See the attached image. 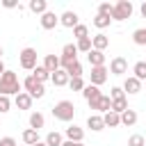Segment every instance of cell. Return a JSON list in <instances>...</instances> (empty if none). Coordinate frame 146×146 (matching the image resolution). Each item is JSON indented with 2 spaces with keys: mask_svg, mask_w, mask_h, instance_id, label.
Masks as SVG:
<instances>
[{
  "mask_svg": "<svg viewBox=\"0 0 146 146\" xmlns=\"http://www.w3.org/2000/svg\"><path fill=\"white\" fill-rule=\"evenodd\" d=\"M23 91V84L14 71H5L0 75V96H16Z\"/></svg>",
  "mask_w": 146,
  "mask_h": 146,
  "instance_id": "cell-1",
  "label": "cell"
},
{
  "mask_svg": "<svg viewBox=\"0 0 146 146\" xmlns=\"http://www.w3.org/2000/svg\"><path fill=\"white\" fill-rule=\"evenodd\" d=\"M52 116H55L57 121H64V123L73 121V116H75V105H73V100H59V103H55Z\"/></svg>",
  "mask_w": 146,
  "mask_h": 146,
  "instance_id": "cell-2",
  "label": "cell"
},
{
  "mask_svg": "<svg viewBox=\"0 0 146 146\" xmlns=\"http://www.w3.org/2000/svg\"><path fill=\"white\" fill-rule=\"evenodd\" d=\"M21 84H23L25 94H30L32 98H43V94H46V87H43V84H41V82H39L34 75H27V78H25Z\"/></svg>",
  "mask_w": 146,
  "mask_h": 146,
  "instance_id": "cell-3",
  "label": "cell"
},
{
  "mask_svg": "<svg viewBox=\"0 0 146 146\" xmlns=\"http://www.w3.org/2000/svg\"><path fill=\"white\" fill-rule=\"evenodd\" d=\"M132 2L130 0H119L116 5H114V9H112V21H128L130 16H132Z\"/></svg>",
  "mask_w": 146,
  "mask_h": 146,
  "instance_id": "cell-4",
  "label": "cell"
},
{
  "mask_svg": "<svg viewBox=\"0 0 146 146\" xmlns=\"http://www.w3.org/2000/svg\"><path fill=\"white\" fill-rule=\"evenodd\" d=\"M73 62H78V48H75V43H66L62 48V55H59V68L66 71Z\"/></svg>",
  "mask_w": 146,
  "mask_h": 146,
  "instance_id": "cell-5",
  "label": "cell"
},
{
  "mask_svg": "<svg viewBox=\"0 0 146 146\" xmlns=\"http://www.w3.org/2000/svg\"><path fill=\"white\" fill-rule=\"evenodd\" d=\"M18 64L25 71H34L36 68V50L34 48H23L21 55H18Z\"/></svg>",
  "mask_w": 146,
  "mask_h": 146,
  "instance_id": "cell-6",
  "label": "cell"
},
{
  "mask_svg": "<svg viewBox=\"0 0 146 146\" xmlns=\"http://www.w3.org/2000/svg\"><path fill=\"white\" fill-rule=\"evenodd\" d=\"M107 66H94L91 68V73H89V84H94V87H100L105 80H107Z\"/></svg>",
  "mask_w": 146,
  "mask_h": 146,
  "instance_id": "cell-7",
  "label": "cell"
},
{
  "mask_svg": "<svg viewBox=\"0 0 146 146\" xmlns=\"http://www.w3.org/2000/svg\"><path fill=\"white\" fill-rule=\"evenodd\" d=\"M89 107H91V110H96L98 114H105V112H110V110H112V100H110V96L100 94L96 100H89Z\"/></svg>",
  "mask_w": 146,
  "mask_h": 146,
  "instance_id": "cell-8",
  "label": "cell"
},
{
  "mask_svg": "<svg viewBox=\"0 0 146 146\" xmlns=\"http://www.w3.org/2000/svg\"><path fill=\"white\" fill-rule=\"evenodd\" d=\"M112 75H123V73H128V59L125 57H114L112 62H110V68H107Z\"/></svg>",
  "mask_w": 146,
  "mask_h": 146,
  "instance_id": "cell-9",
  "label": "cell"
},
{
  "mask_svg": "<svg viewBox=\"0 0 146 146\" xmlns=\"http://www.w3.org/2000/svg\"><path fill=\"white\" fill-rule=\"evenodd\" d=\"M39 23H41V27H43V30H55V27L59 25V16H57L55 11H50V9H48V11L39 18Z\"/></svg>",
  "mask_w": 146,
  "mask_h": 146,
  "instance_id": "cell-10",
  "label": "cell"
},
{
  "mask_svg": "<svg viewBox=\"0 0 146 146\" xmlns=\"http://www.w3.org/2000/svg\"><path fill=\"white\" fill-rule=\"evenodd\" d=\"M121 89H123V94H125V96H135V94H139V91H141V82H139L137 78H132V75H128Z\"/></svg>",
  "mask_w": 146,
  "mask_h": 146,
  "instance_id": "cell-11",
  "label": "cell"
},
{
  "mask_svg": "<svg viewBox=\"0 0 146 146\" xmlns=\"http://www.w3.org/2000/svg\"><path fill=\"white\" fill-rule=\"evenodd\" d=\"M64 135H66V139L68 141H78V144H82V139H84V130L80 128V125H68L66 130H64Z\"/></svg>",
  "mask_w": 146,
  "mask_h": 146,
  "instance_id": "cell-12",
  "label": "cell"
},
{
  "mask_svg": "<svg viewBox=\"0 0 146 146\" xmlns=\"http://www.w3.org/2000/svg\"><path fill=\"white\" fill-rule=\"evenodd\" d=\"M78 23H80V21H78V14L71 11V9H66V11L59 16V25H64V27H71V30H73Z\"/></svg>",
  "mask_w": 146,
  "mask_h": 146,
  "instance_id": "cell-13",
  "label": "cell"
},
{
  "mask_svg": "<svg viewBox=\"0 0 146 146\" xmlns=\"http://www.w3.org/2000/svg\"><path fill=\"white\" fill-rule=\"evenodd\" d=\"M110 46V36L107 34H103V32H98L96 36H91V48L94 50H100V52H105V48Z\"/></svg>",
  "mask_w": 146,
  "mask_h": 146,
  "instance_id": "cell-14",
  "label": "cell"
},
{
  "mask_svg": "<svg viewBox=\"0 0 146 146\" xmlns=\"http://www.w3.org/2000/svg\"><path fill=\"white\" fill-rule=\"evenodd\" d=\"M32 100H34V98H32L30 94H25V91H21V94L14 96V105H16L18 110H30V107H32Z\"/></svg>",
  "mask_w": 146,
  "mask_h": 146,
  "instance_id": "cell-15",
  "label": "cell"
},
{
  "mask_svg": "<svg viewBox=\"0 0 146 146\" xmlns=\"http://www.w3.org/2000/svg\"><path fill=\"white\" fill-rule=\"evenodd\" d=\"M87 128H91V132H100V130L105 128L103 114H89V116H87Z\"/></svg>",
  "mask_w": 146,
  "mask_h": 146,
  "instance_id": "cell-16",
  "label": "cell"
},
{
  "mask_svg": "<svg viewBox=\"0 0 146 146\" xmlns=\"http://www.w3.org/2000/svg\"><path fill=\"white\" fill-rule=\"evenodd\" d=\"M87 59H89V64H91V68L94 66H105V52H100V50H89L87 52Z\"/></svg>",
  "mask_w": 146,
  "mask_h": 146,
  "instance_id": "cell-17",
  "label": "cell"
},
{
  "mask_svg": "<svg viewBox=\"0 0 146 146\" xmlns=\"http://www.w3.org/2000/svg\"><path fill=\"white\" fill-rule=\"evenodd\" d=\"M41 66H43V68H46V71H48V73L52 75L55 71H59V57H57V55H46V57H43V64H41Z\"/></svg>",
  "mask_w": 146,
  "mask_h": 146,
  "instance_id": "cell-18",
  "label": "cell"
},
{
  "mask_svg": "<svg viewBox=\"0 0 146 146\" xmlns=\"http://www.w3.org/2000/svg\"><path fill=\"white\" fill-rule=\"evenodd\" d=\"M68 80H71V78H68V73H66L64 68H59V71H55V73L50 75V82H52L55 87H66Z\"/></svg>",
  "mask_w": 146,
  "mask_h": 146,
  "instance_id": "cell-19",
  "label": "cell"
},
{
  "mask_svg": "<svg viewBox=\"0 0 146 146\" xmlns=\"http://www.w3.org/2000/svg\"><path fill=\"white\" fill-rule=\"evenodd\" d=\"M43 125H46V116H43L41 112H32V114H30V128L39 132Z\"/></svg>",
  "mask_w": 146,
  "mask_h": 146,
  "instance_id": "cell-20",
  "label": "cell"
},
{
  "mask_svg": "<svg viewBox=\"0 0 146 146\" xmlns=\"http://www.w3.org/2000/svg\"><path fill=\"white\" fill-rule=\"evenodd\" d=\"M103 123H105V128H116V125H121V116L110 110V112L103 114Z\"/></svg>",
  "mask_w": 146,
  "mask_h": 146,
  "instance_id": "cell-21",
  "label": "cell"
},
{
  "mask_svg": "<svg viewBox=\"0 0 146 146\" xmlns=\"http://www.w3.org/2000/svg\"><path fill=\"white\" fill-rule=\"evenodd\" d=\"M27 7H30L32 14H39V16H43V14L48 11V2H46V0H30Z\"/></svg>",
  "mask_w": 146,
  "mask_h": 146,
  "instance_id": "cell-22",
  "label": "cell"
},
{
  "mask_svg": "<svg viewBox=\"0 0 146 146\" xmlns=\"http://www.w3.org/2000/svg\"><path fill=\"white\" fill-rule=\"evenodd\" d=\"M21 139H23L27 146H34L36 141H41V139H39V132H36V130H32V128H25V130H23V135H21Z\"/></svg>",
  "mask_w": 146,
  "mask_h": 146,
  "instance_id": "cell-23",
  "label": "cell"
},
{
  "mask_svg": "<svg viewBox=\"0 0 146 146\" xmlns=\"http://www.w3.org/2000/svg\"><path fill=\"white\" fill-rule=\"evenodd\" d=\"M100 94H103V91H100L98 87H94V84H84V89H82V96H84L87 103H89V100H96Z\"/></svg>",
  "mask_w": 146,
  "mask_h": 146,
  "instance_id": "cell-24",
  "label": "cell"
},
{
  "mask_svg": "<svg viewBox=\"0 0 146 146\" xmlns=\"http://www.w3.org/2000/svg\"><path fill=\"white\" fill-rule=\"evenodd\" d=\"M119 116H121V125H128V128H130V125H135V123H137V112H135V110H130V107H128L123 114H119Z\"/></svg>",
  "mask_w": 146,
  "mask_h": 146,
  "instance_id": "cell-25",
  "label": "cell"
},
{
  "mask_svg": "<svg viewBox=\"0 0 146 146\" xmlns=\"http://www.w3.org/2000/svg\"><path fill=\"white\" fill-rule=\"evenodd\" d=\"M132 78H137L139 82H144L146 80V62L141 59V62H137L135 66H132Z\"/></svg>",
  "mask_w": 146,
  "mask_h": 146,
  "instance_id": "cell-26",
  "label": "cell"
},
{
  "mask_svg": "<svg viewBox=\"0 0 146 146\" xmlns=\"http://www.w3.org/2000/svg\"><path fill=\"white\" fill-rule=\"evenodd\" d=\"M110 25H112V18H110V16H100V14H96V18H94V27L105 30V27H110Z\"/></svg>",
  "mask_w": 146,
  "mask_h": 146,
  "instance_id": "cell-27",
  "label": "cell"
},
{
  "mask_svg": "<svg viewBox=\"0 0 146 146\" xmlns=\"http://www.w3.org/2000/svg\"><path fill=\"white\" fill-rule=\"evenodd\" d=\"M32 75H34V78H36V80H39L41 84H43L46 80H50V73H48V71H46V68H43L41 64H36V68L32 71Z\"/></svg>",
  "mask_w": 146,
  "mask_h": 146,
  "instance_id": "cell-28",
  "label": "cell"
},
{
  "mask_svg": "<svg viewBox=\"0 0 146 146\" xmlns=\"http://www.w3.org/2000/svg\"><path fill=\"white\" fill-rule=\"evenodd\" d=\"M43 141H46L48 146H62V141H64V139H62V135H59V132H55V130H52V132H48V135H46V139H43Z\"/></svg>",
  "mask_w": 146,
  "mask_h": 146,
  "instance_id": "cell-29",
  "label": "cell"
},
{
  "mask_svg": "<svg viewBox=\"0 0 146 146\" xmlns=\"http://www.w3.org/2000/svg\"><path fill=\"white\" fill-rule=\"evenodd\" d=\"M132 41H135L137 46H146V27H137V30L132 32Z\"/></svg>",
  "mask_w": 146,
  "mask_h": 146,
  "instance_id": "cell-30",
  "label": "cell"
},
{
  "mask_svg": "<svg viewBox=\"0 0 146 146\" xmlns=\"http://www.w3.org/2000/svg\"><path fill=\"white\" fill-rule=\"evenodd\" d=\"M73 36H75L78 41H80V39H87V36H89V27L82 25V23H78V25L73 27Z\"/></svg>",
  "mask_w": 146,
  "mask_h": 146,
  "instance_id": "cell-31",
  "label": "cell"
},
{
  "mask_svg": "<svg viewBox=\"0 0 146 146\" xmlns=\"http://www.w3.org/2000/svg\"><path fill=\"white\" fill-rule=\"evenodd\" d=\"M128 110V98H119V100H112V112L116 114H123Z\"/></svg>",
  "mask_w": 146,
  "mask_h": 146,
  "instance_id": "cell-32",
  "label": "cell"
},
{
  "mask_svg": "<svg viewBox=\"0 0 146 146\" xmlns=\"http://www.w3.org/2000/svg\"><path fill=\"white\" fill-rule=\"evenodd\" d=\"M66 73H68V78H82V64H80V62H73V64L66 68Z\"/></svg>",
  "mask_w": 146,
  "mask_h": 146,
  "instance_id": "cell-33",
  "label": "cell"
},
{
  "mask_svg": "<svg viewBox=\"0 0 146 146\" xmlns=\"http://www.w3.org/2000/svg\"><path fill=\"white\" fill-rule=\"evenodd\" d=\"M75 48H78V52H89L91 50V36H87V39H80L78 43H75Z\"/></svg>",
  "mask_w": 146,
  "mask_h": 146,
  "instance_id": "cell-34",
  "label": "cell"
},
{
  "mask_svg": "<svg viewBox=\"0 0 146 146\" xmlns=\"http://www.w3.org/2000/svg\"><path fill=\"white\" fill-rule=\"evenodd\" d=\"M112 9H114V5H110V2H100L98 5V14L100 16H110L112 18Z\"/></svg>",
  "mask_w": 146,
  "mask_h": 146,
  "instance_id": "cell-35",
  "label": "cell"
},
{
  "mask_svg": "<svg viewBox=\"0 0 146 146\" xmlns=\"http://www.w3.org/2000/svg\"><path fill=\"white\" fill-rule=\"evenodd\" d=\"M68 87H71L73 91H82V89H84V80H82V78H71V80H68Z\"/></svg>",
  "mask_w": 146,
  "mask_h": 146,
  "instance_id": "cell-36",
  "label": "cell"
},
{
  "mask_svg": "<svg viewBox=\"0 0 146 146\" xmlns=\"http://www.w3.org/2000/svg\"><path fill=\"white\" fill-rule=\"evenodd\" d=\"M119 98H128V96L123 94L121 87H112V89H110V100H119Z\"/></svg>",
  "mask_w": 146,
  "mask_h": 146,
  "instance_id": "cell-37",
  "label": "cell"
},
{
  "mask_svg": "<svg viewBox=\"0 0 146 146\" xmlns=\"http://www.w3.org/2000/svg\"><path fill=\"white\" fill-rule=\"evenodd\" d=\"M9 110H11V98L9 96H0V114H5Z\"/></svg>",
  "mask_w": 146,
  "mask_h": 146,
  "instance_id": "cell-38",
  "label": "cell"
},
{
  "mask_svg": "<svg viewBox=\"0 0 146 146\" xmlns=\"http://www.w3.org/2000/svg\"><path fill=\"white\" fill-rule=\"evenodd\" d=\"M128 146H146V141H144V135H130V139H128Z\"/></svg>",
  "mask_w": 146,
  "mask_h": 146,
  "instance_id": "cell-39",
  "label": "cell"
},
{
  "mask_svg": "<svg viewBox=\"0 0 146 146\" xmlns=\"http://www.w3.org/2000/svg\"><path fill=\"white\" fill-rule=\"evenodd\" d=\"M0 146H16V139L14 137H2L0 139Z\"/></svg>",
  "mask_w": 146,
  "mask_h": 146,
  "instance_id": "cell-40",
  "label": "cell"
},
{
  "mask_svg": "<svg viewBox=\"0 0 146 146\" xmlns=\"http://www.w3.org/2000/svg\"><path fill=\"white\" fill-rule=\"evenodd\" d=\"M2 7L5 9H14V7H18V2L16 0H2Z\"/></svg>",
  "mask_w": 146,
  "mask_h": 146,
  "instance_id": "cell-41",
  "label": "cell"
},
{
  "mask_svg": "<svg viewBox=\"0 0 146 146\" xmlns=\"http://www.w3.org/2000/svg\"><path fill=\"white\" fill-rule=\"evenodd\" d=\"M62 146H84V144H78V141H68L66 139V141H62Z\"/></svg>",
  "mask_w": 146,
  "mask_h": 146,
  "instance_id": "cell-42",
  "label": "cell"
},
{
  "mask_svg": "<svg viewBox=\"0 0 146 146\" xmlns=\"http://www.w3.org/2000/svg\"><path fill=\"white\" fill-rule=\"evenodd\" d=\"M139 11H141V16L146 18V2H141V7H139Z\"/></svg>",
  "mask_w": 146,
  "mask_h": 146,
  "instance_id": "cell-43",
  "label": "cell"
},
{
  "mask_svg": "<svg viewBox=\"0 0 146 146\" xmlns=\"http://www.w3.org/2000/svg\"><path fill=\"white\" fill-rule=\"evenodd\" d=\"M5 71H7V68H5V62H2V59H0V75H2V73H5Z\"/></svg>",
  "mask_w": 146,
  "mask_h": 146,
  "instance_id": "cell-44",
  "label": "cell"
},
{
  "mask_svg": "<svg viewBox=\"0 0 146 146\" xmlns=\"http://www.w3.org/2000/svg\"><path fill=\"white\" fill-rule=\"evenodd\" d=\"M34 146H48V144H46V141H36Z\"/></svg>",
  "mask_w": 146,
  "mask_h": 146,
  "instance_id": "cell-45",
  "label": "cell"
},
{
  "mask_svg": "<svg viewBox=\"0 0 146 146\" xmlns=\"http://www.w3.org/2000/svg\"><path fill=\"white\" fill-rule=\"evenodd\" d=\"M0 59H2V46H0Z\"/></svg>",
  "mask_w": 146,
  "mask_h": 146,
  "instance_id": "cell-46",
  "label": "cell"
},
{
  "mask_svg": "<svg viewBox=\"0 0 146 146\" xmlns=\"http://www.w3.org/2000/svg\"><path fill=\"white\" fill-rule=\"evenodd\" d=\"M144 62H146V59H144Z\"/></svg>",
  "mask_w": 146,
  "mask_h": 146,
  "instance_id": "cell-47",
  "label": "cell"
}]
</instances>
